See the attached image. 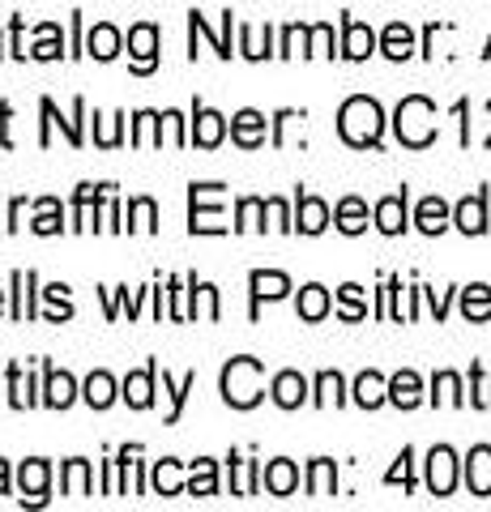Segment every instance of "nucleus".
I'll return each instance as SVG.
<instances>
[{"mask_svg":"<svg viewBox=\"0 0 491 512\" xmlns=\"http://www.w3.org/2000/svg\"><path fill=\"white\" fill-rule=\"evenodd\" d=\"M338 133H342L346 146H355V150L380 146V133H385V111H380V103L368 99V94H355V99H346L342 111H338Z\"/></svg>","mask_w":491,"mask_h":512,"instance_id":"nucleus-1","label":"nucleus"},{"mask_svg":"<svg viewBox=\"0 0 491 512\" xmlns=\"http://www.w3.org/2000/svg\"><path fill=\"white\" fill-rule=\"evenodd\" d=\"M261 380H265L261 359H248V355L231 359V363L223 367V402L235 406V410H252V406H257L261 397H265Z\"/></svg>","mask_w":491,"mask_h":512,"instance_id":"nucleus-2","label":"nucleus"},{"mask_svg":"<svg viewBox=\"0 0 491 512\" xmlns=\"http://www.w3.org/2000/svg\"><path fill=\"white\" fill-rule=\"evenodd\" d=\"M393 128H398V141L410 150H423L436 141V107L423 94H410V99L398 103V116H393Z\"/></svg>","mask_w":491,"mask_h":512,"instance_id":"nucleus-3","label":"nucleus"},{"mask_svg":"<svg viewBox=\"0 0 491 512\" xmlns=\"http://www.w3.org/2000/svg\"><path fill=\"white\" fill-rule=\"evenodd\" d=\"M214 197H223V184H193L188 188V231L193 235H223L227 222H223V210L218 205H210Z\"/></svg>","mask_w":491,"mask_h":512,"instance_id":"nucleus-4","label":"nucleus"},{"mask_svg":"<svg viewBox=\"0 0 491 512\" xmlns=\"http://www.w3.org/2000/svg\"><path fill=\"white\" fill-rule=\"evenodd\" d=\"M427 487L432 495H453L457 487V457L449 444H436L432 453H427Z\"/></svg>","mask_w":491,"mask_h":512,"instance_id":"nucleus-5","label":"nucleus"},{"mask_svg":"<svg viewBox=\"0 0 491 512\" xmlns=\"http://www.w3.org/2000/svg\"><path fill=\"white\" fill-rule=\"evenodd\" d=\"M129 52H133V73H154L158 64V26L137 22L129 30Z\"/></svg>","mask_w":491,"mask_h":512,"instance_id":"nucleus-6","label":"nucleus"},{"mask_svg":"<svg viewBox=\"0 0 491 512\" xmlns=\"http://www.w3.org/2000/svg\"><path fill=\"white\" fill-rule=\"evenodd\" d=\"M223 137H227V120L218 116V111L210 107H193V133H188V141H197L201 150H214V146H223Z\"/></svg>","mask_w":491,"mask_h":512,"instance_id":"nucleus-7","label":"nucleus"},{"mask_svg":"<svg viewBox=\"0 0 491 512\" xmlns=\"http://www.w3.org/2000/svg\"><path fill=\"white\" fill-rule=\"evenodd\" d=\"M47 478H52V466L43 457L22 461L18 470V487H22V504H43L47 500Z\"/></svg>","mask_w":491,"mask_h":512,"instance_id":"nucleus-8","label":"nucleus"},{"mask_svg":"<svg viewBox=\"0 0 491 512\" xmlns=\"http://www.w3.org/2000/svg\"><path fill=\"white\" fill-rule=\"evenodd\" d=\"M154 376H158V363H146L141 372H129L124 376V402H129L133 410H150L154 402Z\"/></svg>","mask_w":491,"mask_h":512,"instance_id":"nucleus-9","label":"nucleus"},{"mask_svg":"<svg viewBox=\"0 0 491 512\" xmlns=\"http://www.w3.org/2000/svg\"><path fill=\"white\" fill-rule=\"evenodd\" d=\"M248 286H252V316H257L261 299H282V295L291 291V278L278 274V269H252Z\"/></svg>","mask_w":491,"mask_h":512,"instance_id":"nucleus-10","label":"nucleus"},{"mask_svg":"<svg viewBox=\"0 0 491 512\" xmlns=\"http://www.w3.org/2000/svg\"><path fill=\"white\" fill-rule=\"evenodd\" d=\"M295 227L304 235H321L329 227V205L321 197H308V192H299L295 197Z\"/></svg>","mask_w":491,"mask_h":512,"instance_id":"nucleus-11","label":"nucleus"},{"mask_svg":"<svg viewBox=\"0 0 491 512\" xmlns=\"http://www.w3.org/2000/svg\"><path fill=\"white\" fill-rule=\"evenodd\" d=\"M231 137H235V146L257 150L265 141V116H261V111H252V107L235 111V116H231Z\"/></svg>","mask_w":491,"mask_h":512,"instance_id":"nucleus-12","label":"nucleus"},{"mask_svg":"<svg viewBox=\"0 0 491 512\" xmlns=\"http://www.w3.org/2000/svg\"><path fill=\"white\" fill-rule=\"evenodd\" d=\"M376 52V35H372V26H363L355 18H346L342 22V56L346 60H368Z\"/></svg>","mask_w":491,"mask_h":512,"instance_id":"nucleus-13","label":"nucleus"},{"mask_svg":"<svg viewBox=\"0 0 491 512\" xmlns=\"http://www.w3.org/2000/svg\"><path fill=\"white\" fill-rule=\"evenodd\" d=\"M466 487L470 495H491V448L474 444L466 457Z\"/></svg>","mask_w":491,"mask_h":512,"instance_id":"nucleus-14","label":"nucleus"},{"mask_svg":"<svg viewBox=\"0 0 491 512\" xmlns=\"http://www.w3.org/2000/svg\"><path fill=\"white\" fill-rule=\"evenodd\" d=\"M73 397H77V384L69 372H56L52 363H47V380H43V406H52V410H69L73 406Z\"/></svg>","mask_w":491,"mask_h":512,"instance_id":"nucleus-15","label":"nucleus"},{"mask_svg":"<svg viewBox=\"0 0 491 512\" xmlns=\"http://www.w3.org/2000/svg\"><path fill=\"white\" fill-rule=\"evenodd\" d=\"M269 393H274V402L282 410H299L304 406V397H308V380L299 372H278L274 384H269Z\"/></svg>","mask_w":491,"mask_h":512,"instance_id":"nucleus-16","label":"nucleus"},{"mask_svg":"<svg viewBox=\"0 0 491 512\" xmlns=\"http://www.w3.org/2000/svg\"><path fill=\"white\" fill-rule=\"evenodd\" d=\"M453 222H457V227H462L466 235H483V231H487V192H474V197L457 201Z\"/></svg>","mask_w":491,"mask_h":512,"instance_id":"nucleus-17","label":"nucleus"},{"mask_svg":"<svg viewBox=\"0 0 491 512\" xmlns=\"http://www.w3.org/2000/svg\"><path fill=\"white\" fill-rule=\"evenodd\" d=\"M376 227L385 235H402L406 231V188L393 192V197L376 201Z\"/></svg>","mask_w":491,"mask_h":512,"instance_id":"nucleus-18","label":"nucleus"},{"mask_svg":"<svg viewBox=\"0 0 491 512\" xmlns=\"http://www.w3.org/2000/svg\"><path fill=\"white\" fill-rule=\"evenodd\" d=\"M261 483H265V491H269V495H291V491L299 487V470H295V461H287V457L269 461L265 474H261Z\"/></svg>","mask_w":491,"mask_h":512,"instance_id":"nucleus-19","label":"nucleus"},{"mask_svg":"<svg viewBox=\"0 0 491 512\" xmlns=\"http://www.w3.org/2000/svg\"><path fill=\"white\" fill-rule=\"evenodd\" d=\"M86 56H94V60H116L120 56V30L112 22H99L86 35Z\"/></svg>","mask_w":491,"mask_h":512,"instance_id":"nucleus-20","label":"nucleus"},{"mask_svg":"<svg viewBox=\"0 0 491 512\" xmlns=\"http://www.w3.org/2000/svg\"><path fill=\"white\" fill-rule=\"evenodd\" d=\"M355 402L363 410H376V406H385L389 402V380L380 376V372H363L355 380Z\"/></svg>","mask_w":491,"mask_h":512,"instance_id":"nucleus-21","label":"nucleus"},{"mask_svg":"<svg viewBox=\"0 0 491 512\" xmlns=\"http://www.w3.org/2000/svg\"><path fill=\"white\" fill-rule=\"evenodd\" d=\"M389 402L402 406V410H415L423 402V380L415 372H398L389 380Z\"/></svg>","mask_w":491,"mask_h":512,"instance_id":"nucleus-22","label":"nucleus"},{"mask_svg":"<svg viewBox=\"0 0 491 512\" xmlns=\"http://www.w3.org/2000/svg\"><path fill=\"white\" fill-rule=\"evenodd\" d=\"M188 30H193V39H210V43H214V52L223 56V60H231V9L223 13V35H214V30L205 26V18H201L197 9L188 13Z\"/></svg>","mask_w":491,"mask_h":512,"instance_id":"nucleus-23","label":"nucleus"},{"mask_svg":"<svg viewBox=\"0 0 491 512\" xmlns=\"http://www.w3.org/2000/svg\"><path fill=\"white\" fill-rule=\"evenodd\" d=\"M415 227L423 235H440V231L449 227V205L440 201V197H423L419 210H415Z\"/></svg>","mask_w":491,"mask_h":512,"instance_id":"nucleus-24","label":"nucleus"},{"mask_svg":"<svg viewBox=\"0 0 491 512\" xmlns=\"http://www.w3.org/2000/svg\"><path fill=\"white\" fill-rule=\"evenodd\" d=\"M380 52H385L389 60H406L410 52H415V30H410L406 22L385 26V35H380Z\"/></svg>","mask_w":491,"mask_h":512,"instance_id":"nucleus-25","label":"nucleus"},{"mask_svg":"<svg viewBox=\"0 0 491 512\" xmlns=\"http://www.w3.org/2000/svg\"><path fill=\"white\" fill-rule=\"evenodd\" d=\"M334 222L342 235H359L363 227H368V205H363L359 197H342L338 210H334Z\"/></svg>","mask_w":491,"mask_h":512,"instance_id":"nucleus-26","label":"nucleus"},{"mask_svg":"<svg viewBox=\"0 0 491 512\" xmlns=\"http://www.w3.org/2000/svg\"><path fill=\"white\" fill-rule=\"evenodd\" d=\"M60 491H65V495H90V491H94L90 461H82V457L65 461V470H60Z\"/></svg>","mask_w":491,"mask_h":512,"instance_id":"nucleus-27","label":"nucleus"},{"mask_svg":"<svg viewBox=\"0 0 491 512\" xmlns=\"http://www.w3.org/2000/svg\"><path fill=\"white\" fill-rule=\"evenodd\" d=\"M334 491H338V466L329 457H316L308 466V495L321 500V495H334Z\"/></svg>","mask_w":491,"mask_h":512,"instance_id":"nucleus-28","label":"nucleus"},{"mask_svg":"<svg viewBox=\"0 0 491 512\" xmlns=\"http://www.w3.org/2000/svg\"><path fill=\"white\" fill-rule=\"evenodd\" d=\"M329 316V291L325 286L308 282L304 291H299V320H308V325H316V320Z\"/></svg>","mask_w":491,"mask_h":512,"instance_id":"nucleus-29","label":"nucleus"},{"mask_svg":"<svg viewBox=\"0 0 491 512\" xmlns=\"http://www.w3.org/2000/svg\"><path fill=\"white\" fill-rule=\"evenodd\" d=\"M107 192H112V184H82V188H77V197H73V227L77 231H86L90 210L107 197Z\"/></svg>","mask_w":491,"mask_h":512,"instance_id":"nucleus-30","label":"nucleus"},{"mask_svg":"<svg viewBox=\"0 0 491 512\" xmlns=\"http://www.w3.org/2000/svg\"><path fill=\"white\" fill-rule=\"evenodd\" d=\"M35 210L39 214H35V222H30V231H35V235H60V231H65V214H60L56 197H43Z\"/></svg>","mask_w":491,"mask_h":512,"instance_id":"nucleus-31","label":"nucleus"},{"mask_svg":"<svg viewBox=\"0 0 491 512\" xmlns=\"http://www.w3.org/2000/svg\"><path fill=\"white\" fill-rule=\"evenodd\" d=\"M82 397L94 406V410H107L116 402V380L107 376V372H90V380H86V389H82Z\"/></svg>","mask_w":491,"mask_h":512,"instance_id":"nucleus-32","label":"nucleus"},{"mask_svg":"<svg viewBox=\"0 0 491 512\" xmlns=\"http://www.w3.org/2000/svg\"><path fill=\"white\" fill-rule=\"evenodd\" d=\"M231 461V491L235 495H257V487H261V470H257V461H240V457H227Z\"/></svg>","mask_w":491,"mask_h":512,"instance_id":"nucleus-33","label":"nucleus"},{"mask_svg":"<svg viewBox=\"0 0 491 512\" xmlns=\"http://www.w3.org/2000/svg\"><path fill=\"white\" fill-rule=\"evenodd\" d=\"M30 286H35V274H30V269L22 274L18 269V274H13V320L35 316V295H30Z\"/></svg>","mask_w":491,"mask_h":512,"instance_id":"nucleus-34","label":"nucleus"},{"mask_svg":"<svg viewBox=\"0 0 491 512\" xmlns=\"http://www.w3.org/2000/svg\"><path fill=\"white\" fill-rule=\"evenodd\" d=\"M188 495H218V466L210 457L193 461V474H188Z\"/></svg>","mask_w":491,"mask_h":512,"instance_id":"nucleus-35","label":"nucleus"},{"mask_svg":"<svg viewBox=\"0 0 491 512\" xmlns=\"http://www.w3.org/2000/svg\"><path fill=\"white\" fill-rule=\"evenodd\" d=\"M35 35H39V39H35V47H30V56H35V60H60V52H65L60 26H56V22H43Z\"/></svg>","mask_w":491,"mask_h":512,"instance_id":"nucleus-36","label":"nucleus"},{"mask_svg":"<svg viewBox=\"0 0 491 512\" xmlns=\"http://www.w3.org/2000/svg\"><path fill=\"white\" fill-rule=\"evenodd\" d=\"M269 205L261 197H244L240 205H235V231H265V218Z\"/></svg>","mask_w":491,"mask_h":512,"instance_id":"nucleus-37","label":"nucleus"},{"mask_svg":"<svg viewBox=\"0 0 491 512\" xmlns=\"http://www.w3.org/2000/svg\"><path fill=\"white\" fill-rule=\"evenodd\" d=\"M150 483H154V491H158V495H180V491H184V478H180V461L163 457V461H158V466H154Z\"/></svg>","mask_w":491,"mask_h":512,"instance_id":"nucleus-38","label":"nucleus"},{"mask_svg":"<svg viewBox=\"0 0 491 512\" xmlns=\"http://www.w3.org/2000/svg\"><path fill=\"white\" fill-rule=\"evenodd\" d=\"M462 312H466V320H487L491 316V286H483V282L466 286L462 291Z\"/></svg>","mask_w":491,"mask_h":512,"instance_id":"nucleus-39","label":"nucleus"},{"mask_svg":"<svg viewBox=\"0 0 491 512\" xmlns=\"http://www.w3.org/2000/svg\"><path fill=\"white\" fill-rule=\"evenodd\" d=\"M432 402L436 406H462V380H457V372H436L432 380Z\"/></svg>","mask_w":491,"mask_h":512,"instance_id":"nucleus-40","label":"nucleus"},{"mask_svg":"<svg viewBox=\"0 0 491 512\" xmlns=\"http://www.w3.org/2000/svg\"><path fill=\"white\" fill-rule=\"evenodd\" d=\"M269 35H274V30H261V26H240V52L248 56V60H265V56H274L269 52Z\"/></svg>","mask_w":491,"mask_h":512,"instance_id":"nucleus-41","label":"nucleus"},{"mask_svg":"<svg viewBox=\"0 0 491 512\" xmlns=\"http://www.w3.org/2000/svg\"><path fill=\"white\" fill-rule=\"evenodd\" d=\"M163 389L171 393V414H167V423H180V414H184V402H188V393L197 389V372H188L180 384H171V376L163 372Z\"/></svg>","mask_w":491,"mask_h":512,"instance_id":"nucleus-42","label":"nucleus"},{"mask_svg":"<svg viewBox=\"0 0 491 512\" xmlns=\"http://www.w3.org/2000/svg\"><path fill=\"white\" fill-rule=\"evenodd\" d=\"M129 231H158V205L150 197L129 201Z\"/></svg>","mask_w":491,"mask_h":512,"instance_id":"nucleus-43","label":"nucleus"},{"mask_svg":"<svg viewBox=\"0 0 491 512\" xmlns=\"http://www.w3.org/2000/svg\"><path fill=\"white\" fill-rule=\"evenodd\" d=\"M338 316H342V320H363V316H368V303H363V286H355V282L342 286V291H338Z\"/></svg>","mask_w":491,"mask_h":512,"instance_id":"nucleus-44","label":"nucleus"},{"mask_svg":"<svg viewBox=\"0 0 491 512\" xmlns=\"http://www.w3.org/2000/svg\"><path fill=\"white\" fill-rule=\"evenodd\" d=\"M346 393H342V376L338 372H321L316 376V406H342Z\"/></svg>","mask_w":491,"mask_h":512,"instance_id":"nucleus-45","label":"nucleus"},{"mask_svg":"<svg viewBox=\"0 0 491 512\" xmlns=\"http://www.w3.org/2000/svg\"><path fill=\"white\" fill-rule=\"evenodd\" d=\"M9 406H35V393H30V376H22V367L18 363H9Z\"/></svg>","mask_w":491,"mask_h":512,"instance_id":"nucleus-46","label":"nucleus"},{"mask_svg":"<svg viewBox=\"0 0 491 512\" xmlns=\"http://www.w3.org/2000/svg\"><path fill=\"white\" fill-rule=\"evenodd\" d=\"M308 56H334V26H308Z\"/></svg>","mask_w":491,"mask_h":512,"instance_id":"nucleus-47","label":"nucleus"},{"mask_svg":"<svg viewBox=\"0 0 491 512\" xmlns=\"http://www.w3.org/2000/svg\"><path fill=\"white\" fill-rule=\"evenodd\" d=\"M47 303H52V320H56V325H60V320H69L73 316V303H69V286H47Z\"/></svg>","mask_w":491,"mask_h":512,"instance_id":"nucleus-48","label":"nucleus"},{"mask_svg":"<svg viewBox=\"0 0 491 512\" xmlns=\"http://www.w3.org/2000/svg\"><path fill=\"white\" fill-rule=\"evenodd\" d=\"M295 47L308 56V26H287V30H282V47H278V56H295Z\"/></svg>","mask_w":491,"mask_h":512,"instance_id":"nucleus-49","label":"nucleus"},{"mask_svg":"<svg viewBox=\"0 0 491 512\" xmlns=\"http://www.w3.org/2000/svg\"><path fill=\"white\" fill-rule=\"evenodd\" d=\"M410 461H415V453H410V448H402V457H398V466H393L389 474H385V483L393 487V483H402L406 491L415 487V474H410Z\"/></svg>","mask_w":491,"mask_h":512,"instance_id":"nucleus-50","label":"nucleus"},{"mask_svg":"<svg viewBox=\"0 0 491 512\" xmlns=\"http://www.w3.org/2000/svg\"><path fill=\"white\" fill-rule=\"evenodd\" d=\"M269 218H274V227L278 231H295V222H291V210H287V201H278V197H269Z\"/></svg>","mask_w":491,"mask_h":512,"instance_id":"nucleus-51","label":"nucleus"},{"mask_svg":"<svg viewBox=\"0 0 491 512\" xmlns=\"http://www.w3.org/2000/svg\"><path fill=\"white\" fill-rule=\"evenodd\" d=\"M103 231H120V205H116L112 192L103 197Z\"/></svg>","mask_w":491,"mask_h":512,"instance_id":"nucleus-52","label":"nucleus"},{"mask_svg":"<svg viewBox=\"0 0 491 512\" xmlns=\"http://www.w3.org/2000/svg\"><path fill=\"white\" fill-rule=\"evenodd\" d=\"M120 120H124V116H112V124H103V128H99V146H103V150L120 146Z\"/></svg>","mask_w":491,"mask_h":512,"instance_id":"nucleus-53","label":"nucleus"},{"mask_svg":"<svg viewBox=\"0 0 491 512\" xmlns=\"http://www.w3.org/2000/svg\"><path fill=\"white\" fill-rule=\"evenodd\" d=\"M180 278H171V286H167V299H171V320H188V312L180 308Z\"/></svg>","mask_w":491,"mask_h":512,"instance_id":"nucleus-54","label":"nucleus"},{"mask_svg":"<svg viewBox=\"0 0 491 512\" xmlns=\"http://www.w3.org/2000/svg\"><path fill=\"white\" fill-rule=\"evenodd\" d=\"M201 303H205V316L218 320V291H214L210 282H201Z\"/></svg>","mask_w":491,"mask_h":512,"instance_id":"nucleus-55","label":"nucleus"},{"mask_svg":"<svg viewBox=\"0 0 491 512\" xmlns=\"http://www.w3.org/2000/svg\"><path fill=\"white\" fill-rule=\"evenodd\" d=\"M9 116H13V107L0 103V146H13V141H9Z\"/></svg>","mask_w":491,"mask_h":512,"instance_id":"nucleus-56","label":"nucleus"},{"mask_svg":"<svg viewBox=\"0 0 491 512\" xmlns=\"http://www.w3.org/2000/svg\"><path fill=\"white\" fill-rule=\"evenodd\" d=\"M22 210H26V201H22V197L9 205V231H18V218H22Z\"/></svg>","mask_w":491,"mask_h":512,"instance_id":"nucleus-57","label":"nucleus"},{"mask_svg":"<svg viewBox=\"0 0 491 512\" xmlns=\"http://www.w3.org/2000/svg\"><path fill=\"white\" fill-rule=\"evenodd\" d=\"M0 495H9V461H0Z\"/></svg>","mask_w":491,"mask_h":512,"instance_id":"nucleus-58","label":"nucleus"},{"mask_svg":"<svg viewBox=\"0 0 491 512\" xmlns=\"http://www.w3.org/2000/svg\"><path fill=\"white\" fill-rule=\"evenodd\" d=\"M0 312H5V291H0Z\"/></svg>","mask_w":491,"mask_h":512,"instance_id":"nucleus-59","label":"nucleus"},{"mask_svg":"<svg viewBox=\"0 0 491 512\" xmlns=\"http://www.w3.org/2000/svg\"><path fill=\"white\" fill-rule=\"evenodd\" d=\"M483 56H491V43H487V52H483Z\"/></svg>","mask_w":491,"mask_h":512,"instance_id":"nucleus-60","label":"nucleus"},{"mask_svg":"<svg viewBox=\"0 0 491 512\" xmlns=\"http://www.w3.org/2000/svg\"><path fill=\"white\" fill-rule=\"evenodd\" d=\"M0 56H5V52H0Z\"/></svg>","mask_w":491,"mask_h":512,"instance_id":"nucleus-61","label":"nucleus"}]
</instances>
